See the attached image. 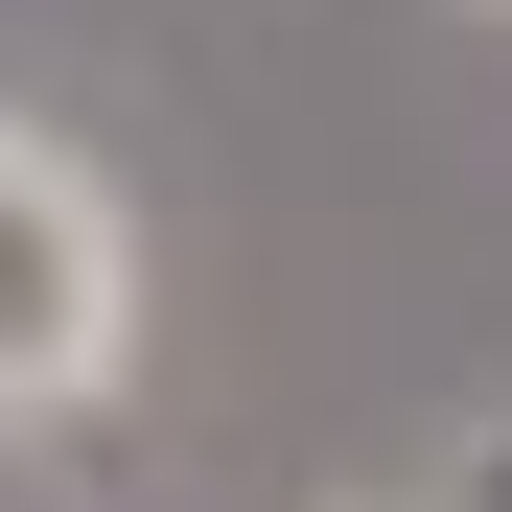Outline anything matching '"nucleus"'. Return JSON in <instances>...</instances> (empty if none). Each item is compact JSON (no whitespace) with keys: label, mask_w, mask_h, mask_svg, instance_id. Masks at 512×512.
<instances>
[{"label":"nucleus","mask_w":512,"mask_h":512,"mask_svg":"<svg viewBox=\"0 0 512 512\" xmlns=\"http://www.w3.org/2000/svg\"><path fill=\"white\" fill-rule=\"evenodd\" d=\"M117 350H140V233H117V187L0 117V419H94Z\"/></svg>","instance_id":"nucleus-1"}]
</instances>
